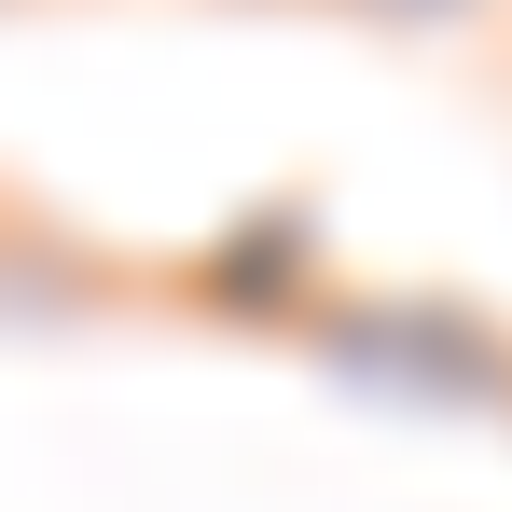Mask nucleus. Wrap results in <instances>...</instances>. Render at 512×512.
<instances>
[{
	"label": "nucleus",
	"instance_id": "f03ea898",
	"mask_svg": "<svg viewBox=\"0 0 512 512\" xmlns=\"http://www.w3.org/2000/svg\"><path fill=\"white\" fill-rule=\"evenodd\" d=\"M388 14H457V0H388Z\"/></svg>",
	"mask_w": 512,
	"mask_h": 512
},
{
	"label": "nucleus",
	"instance_id": "f257e3e1",
	"mask_svg": "<svg viewBox=\"0 0 512 512\" xmlns=\"http://www.w3.org/2000/svg\"><path fill=\"white\" fill-rule=\"evenodd\" d=\"M346 360H388V388H443V402H471V388H499V333H471L457 305H374V319H346Z\"/></svg>",
	"mask_w": 512,
	"mask_h": 512
}]
</instances>
